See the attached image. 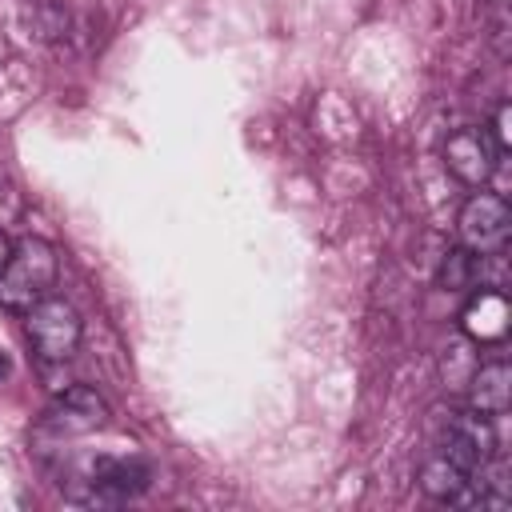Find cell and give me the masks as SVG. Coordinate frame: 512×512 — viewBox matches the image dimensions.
Instances as JSON below:
<instances>
[{"label":"cell","mask_w":512,"mask_h":512,"mask_svg":"<svg viewBox=\"0 0 512 512\" xmlns=\"http://www.w3.org/2000/svg\"><path fill=\"white\" fill-rule=\"evenodd\" d=\"M472 368H476V360H468V348H452V352H444L440 372H444V384H448V388H464L468 376H472Z\"/></svg>","instance_id":"12"},{"label":"cell","mask_w":512,"mask_h":512,"mask_svg":"<svg viewBox=\"0 0 512 512\" xmlns=\"http://www.w3.org/2000/svg\"><path fill=\"white\" fill-rule=\"evenodd\" d=\"M500 160L504 156L496 152V144H492L484 124H464L444 140V168L468 188H488V180L496 176Z\"/></svg>","instance_id":"7"},{"label":"cell","mask_w":512,"mask_h":512,"mask_svg":"<svg viewBox=\"0 0 512 512\" xmlns=\"http://www.w3.org/2000/svg\"><path fill=\"white\" fill-rule=\"evenodd\" d=\"M436 452L460 464L464 472H476L492 452H496V432L492 416H480L476 408L468 412H448L436 428Z\"/></svg>","instance_id":"6"},{"label":"cell","mask_w":512,"mask_h":512,"mask_svg":"<svg viewBox=\"0 0 512 512\" xmlns=\"http://www.w3.org/2000/svg\"><path fill=\"white\" fill-rule=\"evenodd\" d=\"M152 472L140 456H92L76 476L60 480L76 504H124L148 488Z\"/></svg>","instance_id":"2"},{"label":"cell","mask_w":512,"mask_h":512,"mask_svg":"<svg viewBox=\"0 0 512 512\" xmlns=\"http://www.w3.org/2000/svg\"><path fill=\"white\" fill-rule=\"evenodd\" d=\"M108 404L96 388L88 384H68L64 392H56V400L44 408L40 424H36V436H48V440H72V436H88V432H100L108 424Z\"/></svg>","instance_id":"4"},{"label":"cell","mask_w":512,"mask_h":512,"mask_svg":"<svg viewBox=\"0 0 512 512\" xmlns=\"http://www.w3.org/2000/svg\"><path fill=\"white\" fill-rule=\"evenodd\" d=\"M512 328V304L504 296V288L492 284H476L464 312H460V332L468 336V344H500Z\"/></svg>","instance_id":"8"},{"label":"cell","mask_w":512,"mask_h":512,"mask_svg":"<svg viewBox=\"0 0 512 512\" xmlns=\"http://www.w3.org/2000/svg\"><path fill=\"white\" fill-rule=\"evenodd\" d=\"M24 336L32 344V352L44 360V364H64L76 356L80 348V336H84V320L80 312L60 300V296H44L40 304H32L24 312Z\"/></svg>","instance_id":"3"},{"label":"cell","mask_w":512,"mask_h":512,"mask_svg":"<svg viewBox=\"0 0 512 512\" xmlns=\"http://www.w3.org/2000/svg\"><path fill=\"white\" fill-rule=\"evenodd\" d=\"M420 488L440 504H468L472 500V472L452 464L448 456H428L420 464Z\"/></svg>","instance_id":"10"},{"label":"cell","mask_w":512,"mask_h":512,"mask_svg":"<svg viewBox=\"0 0 512 512\" xmlns=\"http://www.w3.org/2000/svg\"><path fill=\"white\" fill-rule=\"evenodd\" d=\"M488 136H492L496 152L508 156V148H512V108H508V104L496 108V116H492V124H488Z\"/></svg>","instance_id":"13"},{"label":"cell","mask_w":512,"mask_h":512,"mask_svg":"<svg viewBox=\"0 0 512 512\" xmlns=\"http://www.w3.org/2000/svg\"><path fill=\"white\" fill-rule=\"evenodd\" d=\"M8 372H12V364H8V356H4V352H0V380H4V376H8Z\"/></svg>","instance_id":"15"},{"label":"cell","mask_w":512,"mask_h":512,"mask_svg":"<svg viewBox=\"0 0 512 512\" xmlns=\"http://www.w3.org/2000/svg\"><path fill=\"white\" fill-rule=\"evenodd\" d=\"M60 276L56 248L44 236H20L0 268V304L12 312H28L44 296H52Z\"/></svg>","instance_id":"1"},{"label":"cell","mask_w":512,"mask_h":512,"mask_svg":"<svg viewBox=\"0 0 512 512\" xmlns=\"http://www.w3.org/2000/svg\"><path fill=\"white\" fill-rule=\"evenodd\" d=\"M8 252H12V244H8V236L0 232V268H4V260H8Z\"/></svg>","instance_id":"14"},{"label":"cell","mask_w":512,"mask_h":512,"mask_svg":"<svg viewBox=\"0 0 512 512\" xmlns=\"http://www.w3.org/2000/svg\"><path fill=\"white\" fill-rule=\"evenodd\" d=\"M456 236L464 248L488 256V252H500L512 236V208L500 192H488V188H476L464 204H460V216H456Z\"/></svg>","instance_id":"5"},{"label":"cell","mask_w":512,"mask_h":512,"mask_svg":"<svg viewBox=\"0 0 512 512\" xmlns=\"http://www.w3.org/2000/svg\"><path fill=\"white\" fill-rule=\"evenodd\" d=\"M436 284H440L444 292H472V288L480 284V252H472V248H464V244L448 248L444 260H440Z\"/></svg>","instance_id":"11"},{"label":"cell","mask_w":512,"mask_h":512,"mask_svg":"<svg viewBox=\"0 0 512 512\" xmlns=\"http://www.w3.org/2000/svg\"><path fill=\"white\" fill-rule=\"evenodd\" d=\"M464 388H468V408H476L480 416H504L508 404H512V368H508V360L476 364Z\"/></svg>","instance_id":"9"}]
</instances>
